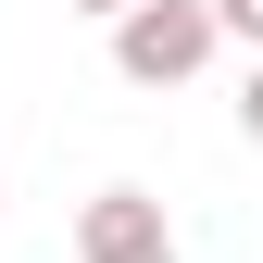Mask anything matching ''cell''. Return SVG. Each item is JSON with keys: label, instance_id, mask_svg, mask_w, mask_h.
I'll return each mask as SVG.
<instances>
[{"label": "cell", "instance_id": "cell-2", "mask_svg": "<svg viewBox=\"0 0 263 263\" xmlns=\"http://www.w3.org/2000/svg\"><path fill=\"white\" fill-rule=\"evenodd\" d=\"M76 263H188L151 188H88L76 201Z\"/></svg>", "mask_w": 263, "mask_h": 263}, {"label": "cell", "instance_id": "cell-1", "mask_svg": "<svg viewBox=\"0 0 263 263\" xmlns=\"http://www.w3.org/2000/svg\"><path fill=\"white\" fill-rule=\"evenodd\" d=\"M213 38H226L213 0H125V13H113V76L125 88H188L213 63Z\"/></svg>", "mask_w": 263, "mask_h": 263}, {"label": "cell", "instance_id": "cell-3", "mask_svg": "<svg viewBox=\"0 0 263 263\" xmlns=\"http://www.w3.org/2000/svg\"><path fill=\"white\" fill-rule=\"evenodd\" d=\"M213 25H226V38H251V50H263V0H213Z\"/></svg>", "mask_w": 263, "mask_h": 263}, {"label": "cell", "instance_id": "cell-4", "mask_svg": "<svg viewBox=\"0 0 263 263\" xmlns=\"http://www.w3.org/2000/svg\"><path fill=\"white\" fill-rule=\"evenodd\" d=\"M238 138L263 151V63H251V88H238Z\"/></svg>", "mask_w": 263, "mask_h": 263}, {"label": "cell", "instance_id": "cell-5", "mask_svg": "<svg viewBox=\"0 0 263 263\" xmlns=\"http://www.w3.org/2000/svg\"><path fill=\"white\" fill-rule=\"evenodd\" d=\"M63 13H101V25H113V13H125V0H63Z\"/></svg>", "mask_w": 263, "mask_h": 263}]
</instances>
